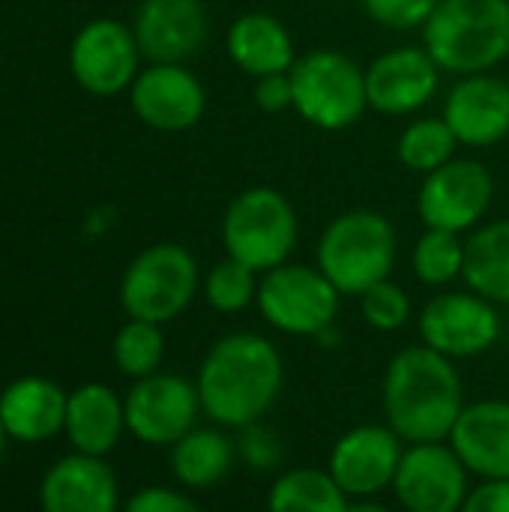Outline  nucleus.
Here are the masks:
<instances>
[{"instance_id": "obj_1", "label": "nucleus", "mask_w": 509, "mask_h": 512, "mask_svg": "<svg viewBox=\"0 0 509 512\" xmlns=\"http://www.w3.org/2000/svg\"><path fill=\"white\" fill-rule=\"evenodd\" d=\"M201 411L213 426L246 429L261 423L282 396L285 360L261 333H228L210 345L198 369Z\"/></svg>"}, {"instance_id": "obj_2", "label": "nucleus", "mask_w": 509, "mask_h": 512, "mask_svg": "<svg viewBox=\"0 0 509 512\" xmlns=\"http://www.w3.org/2000/svg\"><path fill=\"white\" fill-rule=\"evenodd\" d=\"M387 426L405 444L447 441L465 411V387L456 363L426 345L399 351L381 384Z\"/></svg>"}, {"instance_id": "obj_3", "label": "nucleus", "mask_w": 509, "mask_h": 512, "mask_svg": "<svg viewBox=\"0 0 509 512\" xmlns=\"http://www.w3.org/2000/svg\"><path fill=\"white\" fill-rule=\"evenodd\" d=\"M423 48L441 72L477 75L509 57V0H438Z\"/></svg>"}, {"instance_id": "obj_4", "label": "nucleus", "mask_w": 509, "mask_h": 512, "mask_svg": "<svg viewBox=\"0 0 509 512\" xmlns=\"http://www.w3.org/2000/svg\"><path fill=\"white\" fill-rule=\"evenodd\" d=\"M399 255L393 222L378 210H348L336 216L318 240V270L342 297H360L390 279Z\"/></svg>"}, {"instance_id": "obj_5", "label": "nucleus", "mask_w": 509, "mask_h": 512, "mask_svg": "<svg viewBox=\"0 0 509 512\" xmlns=\"http://www.w3.org/2000/svg\"><path fill=\"white\" fill-rule=\"evenodd\" d=\"M288 78L294 99L291 108L315 129H351L369 108L366 69L336 48H315L297 57Z\"/></svg>"}, {"instance_id": "obj_6", "label": "nucleus", "mask_w": 509, "mask_h": 512, "mask_svg": "<svg viewBox=\"0 0 509 512\" xmlns=\"http://www.w3.org/2000/svg\"><path fill=\"white\" fill-rule=\"evenodd\" d=\"M297 213L294 204L273 186H252L231 198L222 216V243L231 258L267 273L288 264L297 246Z\"/></svg>"}, {"instance_id": "obj_7", "label": "nucleus", "mask_w": 509, "mask_h": 512, "mask_svg": "<svg viewBox=\"0 0 509 512\" xmlns=\"http://www.w3.org/2000/svg\"><path fill=\"white\" fill-rule=\"evenodd\" d=\"M201 273L195 255L180 243L147 246L123 273L120 303L135 321L168 324L195 300Z\"/></svg>"}, {"instance_id": "obj_8", "label": "nucleus", "mask_w": 509, "mask_h": 512, "mask_svg": "<svg viewBox=\"0 0 509 512\" xmlns=\"http://www.w3.org/2000/svg\"><path fill=\"white\" fill-rule=\"evenodd\" d=\"M255 306L273 330L315 339L336 324L342 294L318 267L279 264L261 273Z\"/></svg>"}, {"instance_id": "obj_9", "label": "nucleus", "mask_w": 509, "mask_h": 512, "mask_svg": "<svg viewBox=\"0 0 509 512\" xmlns=\"http://www.w3.org/2000/svg\"><path fill=\"white\" fill-rule=\"evenodd\" d=\"M420 339L426 348L456 360H471L495 348L504 321L492 300L468 291H447L429 300L420 312Z\"/></svg>"}, {"instance_id": "obj_10", "label": "nucleus", "mask_w": 509, "mask_h": 512, "mask_svg": "<svg viewBox=\"0 0 509 512\" xmlns=\"http://www.w3.org/2000/svg\"><path fill=\"white\" fill-rule=\"evenodd\" d=\"M495 198V177L477 159H450L423 177L417 213L426 228L465 234L483 222Z\"/></svg>"}, {"instance_id": "obj_11", "label": "nucleus", "mask_w": 509, "mask_h": 512, "mask_svg": "<svg viewBox=\"0 0 509 512\" xmlns=\"http://www.w3.org/2000/svg\"><path fill=\"white\" fill-rule=\"evenodd\" d=\"M126 429L150 447H174L198 423L201 396L198 387L180 375H147L138 378L126 393Z\"/></svg>"}, {"instance_id": "obj_12", "label": "nucleus", "mask_w": 509, "mask_h": 512, "mask_svg": "<svg viewBox=\"0 0 509 512\" xmlns=\"http://www.w3.org/2000/svg\"><path fill=\"white\" fill-rule=\"evenodd\" d=\"M468 477V468L447 441L408 444L393 495L405 512H459L471 492Z\"/></svg>"}, {"instance_id": "obj_13", "label": "nucleus", "mask_w": 509, "mask_h": 512, "mask_svg": "<svg viewBox=\"0 0 509 512\" xmlns=\"http://www.w3.org/2000/svg\"><path fill=\"white\" fill-rule=\"evenodd\" d=\"M405 447L408 444L387 423H366L345 432L333 444L327 471L351 501L378 498L381 492L393 489Z\"/></svg>"}, {"instance_id": "obj_14", "label": "nucleus", "mask_w": 509, "mask_h": 512, "mask_svg": "<svg viewBox=\"0 0 509 512\" xmlns=\"http://www.w3.org/2000/svg\"><path fill=\"white\" fill-rule=\"evenodd\" d=\"M141 48L135 30L114 18L84 24L69 48L75 81L93 96H114L138 78Z\"/></svg>"}, {"instance_id": "obj_15", "label": "nucleus", "mask_w": 509, "mask_h": 512, "mask_svg": "<svg viewBox=\"0 0 509 512\" xmlns=\"http://www.w3.org/2000/svg\"><path fill=\"white\" fill-rule=\"evenodd\" d=\"M441 84V66L426 48L402 45L378 54L366 66L369 108L390 117H408L426 108Z\"/></svg>"}, {"instance_id": "obj_16", "label": "nucleus", "mask_w": 509, "mask_h": 512, "mask_svg": "<svg viewBox=\"0 0 509 512\" xmlns=\"http://www.w3.org/2000/svg\"><path fill=\"white\" fill-rule=\"evenodd\" d=\"M129 99L138 120L159 132H186L207 108L204 84L186 63H150L132 81Z\"/></svg>"}, {"instance_id": "obj_17", "label": "nucleus", "mask_w": 509, "mask_h": 512, "mask_svg": "<svg viewBox=\"0 0 509 512\" xmlns=\"http://www.w3.org/2000/svg\"><path fill=\"white\" fill-rule=\"evenodd\" d=\"M132 30L150 63H186L207 45L210 15L204 0H144Z\"/></svg>"}, {"instance_id": "obj_18", "label": "nucleus", "mask_w": 509, "mask_h": 512, "mask_svg": "<svg viewBox=\"0 0 509 512\" xmlns=\"http://www.w3.org/2000/svg\"><path fill=\"white\" fill-rule=\"evenodd\" d=\"M456 141L471 150H486L509 135V84L489 72L462 75L447 99L444 114Z\"/></svg>"}, {"instance_id": "obj_19", "label": "nucleus", "mask_w": 509, "mask_h": 512, "mask_svg": "<svg viewBox=\"0 0 509 512\" xmlns=\"http://www.w3.org/2000/svg\"><path fill=\"white\" fill-rule=\"evenodd\" d=\"M447 444L468 474L480 480H509V402L483 399L465 405Z\"/></svg>"}, {"instance_id": "obj_20", "label": "nucleus", "mask_w": 509, "mask_h": 512, "mask_svg": "<svg viewBox=\"0 0 509 512\" xmlns=\"http://www.w3.org/2000/svg\"><path fill=\"white\" fill-rule=\"evenodd\" d=\"M45 512H117V477L99 456H66L42 480Z\"/></svg>"}, {"instance_id": "obj_21", "label": "nucleus", "mask_w": 509, "mask_h": 512, "mask_svg": "<svg viewBox=\"0 0 509 512\" xmlns=\"http://www.w3.org/2000/svg\"><path fill=\"white\" fill-rule=\"evenodd\" d=\"M225 48H228L231 63L252 78L291 72L297 60L288 27L276 15H267V12L237 15L225 33Z\"/></svg>"}, {"instance_id": "obj_22", "label": "nucleus", "mask_w": 509, "mask_h": 512, "mask_svg": "<svg viewBox=\"0 0 509 512\" xmlns=\"http://www.w3.org/2000/svg\"><path fill=\"white\" fill-rule=\"evenodd\" d=\"M63 390L45 378H21L0 396V423L9 438L39 444L54 438L66 426Z\"/></svg>"}, {"instance_id": "obj_23", "label": "nucleus", "mask_w": 509, "mask_h": 512, "mask_svg": "<svg viewBox=\"0 0 509 512\" xmlns=\"http://www.w3.org/2000/svg\"><path fill=\"white\" fill-rule=\"evenodd\" d=\"M126 429V408L105 384H84L66 402V435L84 456H105Z\"/></svg>"}, {"instance_id": "obj_24", "label": "nucleus", "mask_w": 509, "mask_h": 512, "mask_svg": "<svg viewBox=\"0 0 509 512\" xmlns=\"http://www.w3.org/2000/svg\"><path fill=\"white\" fill-rule=\"evenodd\" d=\"M237 441L222 426H195L171 447V471L180 486L204 492L219 486L237 465Z\"/></svg>"}, {"instance_id": "obj_25", "label": "nucleus", "mask_w": 509, "mask_h": 512, "mask_svg": "<svg viewBox=\"0 0 509 512\" xmlns=\"http://www.w3.org/2000/svg\"><path fill=\"white\" fill-rule=\"evenodd\" d=\"M462 279L474 294L509 306V219H495L465 240Z\"/></svg>"}, {"instance_id": "obj_26", "label": "nucleus", "mask_w": 509, "mask_h": 512, "mask_svg": "<svg viewBox=\"0 0 509 512\" xmlns=\"http://www.w3.org/2000/svg\"><path fill=\"white\" fill-rule=\"evenodd\" d=\"M348 504L330 471L318 468H288L267 492V512H348Z\"/></svg>"}, {"instance_id": "obj_27", "label": "nucleus", "mask_w": 509, "mask_h": 512, "mask_svg": "<svg viewBox=\"0 0 509 512\" xmlns=\"http://www.w3.org/2000/svg\"><path fill=\"white\" fill-rule=\"evenodd\" d=\"M456 147L459 141L444 117H420L402 129L396 141V156L408 171H417L426 177L435 168L456 159Z\"/></svg>"}, {"instance_id": "obj_28", "label": "nucleus", "mask_w": 509, "mask_h": 512, "mask_svg": "<svg viewBox=\"0 0 509 512\" xmlns=\"http://www.w3.org/2000/svg\"><path fill=\"white\" fill-rule=\"evenodd\" d=\"M411 267L417 279L429 288H444L456 282L465 270V240L453 231L426 228V234L417 240Z\"/></svg>"}, {"instance_id": "obj_29", "label": "nucleus", "mask_w": 509, "mask_h": 512, "mask_svg": "<svg viewBox=\"0 0 509 512\" xmlns=\"http://www.w3.org/2000/svg\"><path fill=\"white\" fill-rule=\"evenodd\" d=\"M258 282H261V273H255L252 267L228 255L210 267L204 279V297L210 309L222 315H237L258 300Z\"/></svg>"}, {"instance_id": "obj_30", "label": "nucleus", "mask_w": 509, "mask_h": 512, "mask_svg": "<svg viewBox=\"0 0 509 512\" xmlns=\"http://www.w3.org/2000/svg\"><path fill=\"white\" fill-rule=\"evenodd\" d=\"M162 357H165V336L159 324L132 318L114 339V363L120 366L123 375L135 381L156 375V369L162 366Z\"/></svg>"}, {"instance_id": "obj_31", "label": "nucleus", "mask_w": 509, "mask_h": 512, "mask_svg": "<svg viewBox=\"0 0 509 512\" xmlns=\"http://www.w3.org/2000/svg\"><path fill=\"white\" fill-rule=\"evenodd\" d=\"M360 309L363 318L372 330L381 333H396L411 321V297L402 285L384 279L378 285H372L366 294H360Z\"/></svg>"}, {"instance_id": "obj_32", "label": "nucleus", "mask_w": 509, "mask_h": 512, "mask_svg": "<svg viewBox=\"0 0 509 512\" xmlns=\"http://www.w3.org/2000/svg\"><path fill=\"white\" fill-rule=\"evenodd\" d=\"M237 456L249 471L267 474V471H276L285 462V447H282V438L270 426L252 423V426L240 429Z\"/></svg>"}, {"instance_id": "obj_33", "label": "nucleus", "mask_w": 509, "mask_h": 512, "mask_svg": "<svg viewBox=\"0 0 509 512\" xmlns=\"http://www.w3.org/2000/svg\"><path fill=\"white\" fill-rule=\"evenodd\" d=\"M369 18L387 30H417L426 27L438 0H363Z\"/></svg>"}, {"instance_id": "obj_34", "label": "nucleus", "mask_w": 509, "mask_h": 512, "mask_svg": "<svg viewBox=\"0 0 509 512\" xmlns=\"http://www.w3.org/2000/svg\"><path fill=\"white\" fill-rule=\"evenodd\" d=\"M126 512H201V507L177 489L150 486V489H141L138 495H132V501L126 504Z\"/></svg>"}, {"instance_id": "obj_35", "label": "nucleus", "mask_w": 509, "mask_h": 512, "mask_svg": "<svg viewBox=\"0 0 509 512\" xmlns=\"http://www.w3.org/2000/svg\"><path fill=\"white\" fill-rule=\"evenodd\" d=\"M255 105L261 111H267V114H279V111L291 108L294 99H291V78H288V72L255 78Z\"/></svg>"}, {"instance_id": "obj_36", "label": "nucleus", "mask_w": 509, "mask_h": 512, "mask_svg": "<svg viewBox=\"0 0 509 512\" xmlns=\"http://www.w3.org/2000/svg\"><path fill=\"white\" fill-rule=\"evenodd\" d=\"M459 512H509V480H480Z\"/></svg>"}, {"instance_id": "obj_37", "label": "nucleus", "mask_w": 509, "mask_h": 512, "mask_svg": "<svg viewBox=\"0 0 509 512\" xmlns=\"http://www.w3.org/2000/svg\"><path fill=\"white\" fill-rule=\"evenodd\" d=\"M348 512H393L387 504H381L378 498H357L348 504Z\"/></svg>"}, {"instance_id": "obj_38", "label": "nucleus", "mask_w": 509, "mask_h": 512, "mask_svg": "<svg viewBox=\"0 0 509 512\" xmlns=\"http://www.w3.org/2000/svg\"><path fill=\"white\" fill-rule=\"evenodd\" d=\"M315 342H318V345H324V348H333V345H339V342H342V333H339V330H336V324H333V327H327L324 333H318V336H315Z\"/></svg>"}, {"instance_id": "obj_39", "label": "nucleus", "mask_w": 509, "mask_h": 512, "mask_svg": "<svg viewBox=\"0 0 509 512\" xmlns=\"http://www.w3.org/2000/svg\"><path fill=\"white\" fill-rule=\"evenodd\" d=\"M3 447H6V429H3V423H0V456H3Z\"/></svg>"}, {"instance_id": "obj_40", "label": "nucleus", "mask_w": 509, "mask_h": 512, "mask_svg": "<svg viewBox=\"0 0 509 512\" xmlns=\"http://www.w3.org/2000/svg\"><path fill=\"white\" fill-rule=\"evenodd\" d=\"M507 84H509V72H507Z\"/></svg>"}]
</instances>
